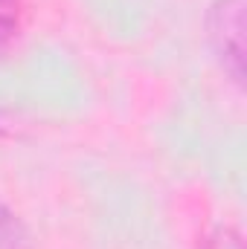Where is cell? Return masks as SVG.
Wrapping results in <instances>:
<instances>
[{"label": "cell", "instance_id": "1", "mask_svg": "<svg viewBox=\"0 0 247 249\" xmlns=\"http://www.w3.org/2000/svg\"><path fill=\"white\" fill-rule=\"evenodd\" d=\"M206 29L218 61L236 81H242L245 78V3L215 0L206 15Z\"/></svg>", "mask_w": 247, "mask_h": 249}, {"label": "cell", "instance_id": "2", "mask_svg": "<svg viewBox=\"0 0 247 249\" xmlns=\"http://www.w3.org/2000/svg\"><path fill=\"white\" fill-rule=\"evenodd\" d=\"M29 238L18 214H12L6 206H0V249H26Z\"/></svg>", "mask_w": 247, "mask_h": 249}, {"label": "cell", "instance_id": "3", "mask_svg": "<svg viewBox=\"0 0 247 249\" xmlns=\"http://www.w3.org/2000/svg\"><path fill=\"white\" fill-rule=\"evenodd\" d=\"M12 35H15V20L0 15V50H3V47L12 41Z\"/></svg>", "mask_w": 247, "mask_h": 249}]
</instances>
